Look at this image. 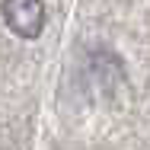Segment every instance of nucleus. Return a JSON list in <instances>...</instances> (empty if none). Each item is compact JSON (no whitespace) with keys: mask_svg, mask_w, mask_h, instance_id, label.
Segmentation results:
<instances>
[{"mask_svg":"<svg viewBox=\"0 0 150 150\" xmlns=\"http://www.w3.org/2000/svg\"><path fill=\"white\" fill-rule=\"evenodd\" d=\"M0 13L19 38H38L45 29V3L42 0H3Z\"/></svg>","mask_w":150,"mask_h":150,"instance_id":"1","label":"nucleus"}]
</instances>
